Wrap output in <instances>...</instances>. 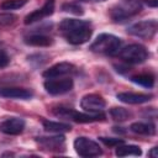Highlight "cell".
Returning a JSON list of instances; mask_svg holds the SVG:
<instances>
[{
	"mask_svg": "<svg viewBox=\"0 0 158 158\" xmlns=\"http://www.w3.org/2000/svg\"><path fill=\"white\" fill-rule=\"evenodd\" d=\"M36 142L41 147L51 152H60V151H64V147H65V137L63 135L41 136L36 138Z\"/></svg>",
	"mask_w": 158,
	"mask_h": 158,
	"instance_id": "obj_11",
	"label": "cell"
},
{
	"mask_svg": "<svg viewBox=\"0 0 158 158\" xmlns=\"http://www.w3.org/2000/svg\"><path fill=\"white\" fill-rule=\"evenodd\" d=\"M28 0H4L0 4L1 10H16L27 4Z\"/></svg>",
	"mask_w": 158,
	"mask_h": 158,
	"instance_id": "obj_22",
	"label": "cell"
},
{
	"mask_svg": "<svg viewBox=\"0 0 158 158\" xmlns=\"http://www.w3.org/2000/svg\"><path fill=\"white\" fill-rule=\"evenodd\" d=\"M131 80L141 86L144 88H153L154 86V81H156V77L152 73H141V74H136L133 77H131Z\"/></svg>",
	"mask_w": 158,
	"mask_h": 158,
	"instance_id": "obj_20",
	"label": "cell"
},
{
	"mask_svg": "<svg viewBox=\"0 0 158 158\" xmlns=\"http://www.w3.org/2000/svg\"><path fill=\"white\" fill-rule=\"evenodd\" d=\"M23 42L33 47H49L53 44V38L42 33H32L23 38Z\"/></svg>",
	"mask_w": 158,
	"mask_h": 158,
	"instance_id": "obj_16",
	"label": "cell"
},
{
	"mask_svg": "<svg viewBox=\"0 0 158 158\" xmlns=\"http://www.w3.org/2000/svg\"><path fill=\"white\" fill-rule=\"evenodd\" d=\"M146 2H147L149 6L156 7V6H157V4H158V0H146Z\"/></svg>",
	"mask_w": 158,
	"mask_h": 158,
	"instance_id": "obj_28",
	"label": "cell"
},
{
	"mask_svg": "<svg viewBox=\"0 0 158 158\" xmlns=\"http://www.w3.org/2000/svg\"><path fill=\"white\" fill-rule=\"evenodd\" d=\"M105 146L107 147H117L118 144L123 143V139L122 138H110V137H100L99 138Z\"/></svg>",
	"mask_w": 158,
	"mask_h": 158,
	"instance_id": "obj_25",
	"label": "cell"
},
{
	"mask_svg": "<svg viewBox=\"0 0 158 158\" xmlns=\"http://www.w3.org/2000/svg\"><path fill=\"white\" fill-rule=\"evenodd\" d=\"M26 122L21 117H10L0 122V132L10 136H17L23 132Z\"/></svg>",
	"mask_w": 158,
	"mask_h": 158,
	"instance_id": "obj_12",
	"label": "cell"
},
{
	"mask_svg": "<svg viewBox=\"0 0 158 158\" xmlns=\"http://www.w3.org/2000/svg\"><path fill=\"white\" fill-rule=\"evenodd\" d=\"M43 128L47 132H54V133H62V132H69L72 130V126L69 123L58 122V121H51V120H43L42 121Z\"/></svg>",
	"mask_w": 158,
	"mask_h": 158,
	"instance_id": "obj_18",
	"label": "cell"
},
{
	"mask_svg": "<svg viewBox=\"0 0 158 158\" xmlns=\"http://www.w3.org/2000/svg\"><path fill=\"white\" fill-rule=\"evenodd\" d=\"M130 130L133 133L143 135V136H153L156 133V126L151 122H133L130 126Z\"/></svg>",
	"mask_w": 158,
	"mask_h": 158,
	"instance_id": "obj_17",
	"label": "cell"
},
{
	"mask_svg": "<svg viewBox=\"0 0 158 158\" xmlns=\"http://www.w3.org/2000/svg\"><path fill=\"white\" fill-rule=\"evenodd\" d=\"M105 106L106 101L99 94H86L80 100V107L88 112H101Z\"/></svg>",
	"mask_w": 158,
	"mask_h": 158,
	"instance_id": "obj_10",
	"label": "cell"
},
{
	"mask_svg": "<svg viewBox=\"0 0 158 158\" xmlns=\"http://www.w3.org/2000/svg\"><path fill=\"white\" fill-rule=\"evenodd\" d=\"M17 21V16L11 12H4L0 14V27H9L15 25Z\"/></svg>",
	"mask_w": 158,
	"mask_h": 158,
	"instance_id": "obj_24",
	"label": "cell"
},
{
	"mask_svg": "<svg viewBox=\"0 0 158 158\" xmlns=\"http://www.w3.org/2000/svg\"><path fill=\"white\" fill-rule=\"evenodd\" d=\"M58 28L65 41L74 46H79L88 42L93 35L91 23L86 20L64 19L59 23Z\"/></svg>",
	"mask_w": 158,
	"mask_h": 158,
	"instance_id": "obj_1",
	"label": "cell"
},
{
	"mask_svg": "<svg viewBox=\"0 0 158 158\" xmlns=\"http://www.w3.org/2000/svg\"><path fill=\"white\" fill-rule=\"evenodd\" d=\"M77 67L69 62H59L53 64L52 67H49L48 69H46L42 75L46 79H51V78H62V77H67L73 73H75Z\"/></svg>",
	"mask_w": 158,
	"mask_h": 158,
	"instance_id": "obj_9",
	"label": "cell"
},
{
	"mask_svg": "<svg viewBox=\"0 0 158 158\" xmlns=\"http://www.w3.org/2000/svg\"><path fill=\"white\" fill-rule=\"evenodd\" d=\"M9 63H10V57H9V54H7L5 51L0 49V68H5Z\"/></svg>",
	"mask_w": 158,
	"mask_h": 158,
	"instance_id": "obj_26",
	"label": "cell"
},
{
	"mask_svg": "<svg viewBox=\"0 0 158 158\" xmlns=\"http://www.w3.org/2000/svg\"><path fill=\"white\" fill-rule=\"evenodd\" d=\"M116 98L125 102V104H130V105H137V104H144L148 102L152 99L151 94H144V93H132V91H123V93H118L116 95Z\"/></svg>",
	"mask_w": 158,
	"mask_h": 158,
	"instance_id": "obj_15",
	"label": "cell"
},
{
	"mask_svg": "<svg viewBox=\"0 0 158 158\" xmlns=\"http://www.w3.org/2000/svg\"><path fill=\"white\" fill-rule=\"evenodd\" d=\"M115 154L117 157H127V156H141L142 151L138 146L135 144H118L115 149Z\"/></svg>",
	"mask_w": 158,
	"mask_h": 158,
	"instance_id": "obj_19",
	"label": "cell"
},
{
	"mask_svg": "<svg viewBox=\"0 0 158 158\" xmlns=\"http://www.w3.org/2000/svg\"><path fill=\"white\" fill-rule=\"evenodd\" d=\"M142 9L141 0H120L110 9L109 15L114 22H122L138 15Z\"/></svg>",
	"mask_w": 158,
	"mask_h": 158,
	"instance_id": "obj_2",
	"label": "cell"
},
{
	"mask_svg": "<svg viewBox=\"0 0 158 158\" xmlns=\"http://www.w3.org/2000/svg\"><path fill=\"white\" fill-rule=\"evenodd\" d=\"M110 116L112 120L115 121H118V122H122V121H126L128 120L131 116H132V112L128 111L127 109L125 107H112L110 110Z\"/></svg>",
	"mask_w": 158,
	"mask_h": 158,
	"instance_id": "obj_21",
	"label": "cell"
},
{
	"mask_svg": "<svg viewBox=\"0 0 158 158\" xmlns=\"http://www.w3.org/2000/svg\"><path fill=\"white\" fill-rule=\"evenodd\" d=\"M46 91L51 95H63L65 93H69L73 86V79L69 77H62V78H51L47 79L43 84Z\"/></svg>",
	"mask_w": 158,
	"mask_h": 158,
	"instance_id": "obj_7",
	"label": "cell"
},
{
	"mask_svg": "<svg viewBox=\"0 0 158 158\" xmlns=\"http://www.w3.org/2000/svg\"><path fill=\"white\" fill-rule=\"evenodd\" d=\"M148 156L152 157V158H157V157H158V147H153V148L148 152Z\"/></svg>",
	"mask_w": 158,
	"mask_h": 158,
	"instance_id": "obj_27",
	"label": "cell"
},
{
	"mask_svg": "<svg viewBox=\"0 0 158 158\" xmlns=\"http://www.w3.org/2000/svg\"><path fill=\"white\" fill-rule=\"evenodd\" d=\"M78 1H81V2H102L106 0H78Z\"/></svg>",
	"mask_w": 158,
	"mask_h": 158,
	"instance_id": "obj_29",
	"label": "cell"
},
{
	"mask_svg": "<svg viewBox=\"0 0 158 158\" xmlns=\"http://www.w3.org/2000/svg\"><path fill=\"white\" fill-rule=\"evenodd\" d=\"M158 30V23L157 20L151 19V20H143L139 22H136L127 28V33L138 38H144V40H151L156 36Z\"/></svg>",
	"mask_w": 158,
	"mask_h": 158,
	"instance_id": "obj_6",
	"label": "cell"
},
{
	"mask_svg": "<svg viewBox=\"0 0 158 158\" xmlns=\"http://www.w3.org/2000/svg\"><path fill=\"white\" fill-rule=\"evenodd\" d=\"M74 149L77 154L84 158H93V157H99L102 154V149L98 142H95L91 138L88 137H77L74 139Z\"/></svg>",
	"mask_w": 158,
	"mask_h": 158,
	"instance_id": "obj_5",
	"label": "cell"
},
{
	"mask_svg": "<svg viewBox=\"0 0 158 158\" xmlns=\"http://www.w3.org/2000/svg\"><path fill=\"white\" fill-rule=\"evenodd\" d=\"M68 120H72V121L78 122V123H90V122L104 121L105 115L102 114V111L101 112H88V111L79 112V111H75V110L72 109Z\"/></svg>",
	"mask_w": 158,
	"mask_h": 158,
	"instance_id": "obj_14",
	"label": "cell"
},
{
	"mask_svg": "<svg viewBox=\"0 0 158 158\" xmlns=\"http://www.w3.org/2000/svg\"><path fill=\"white\" fill-rule=\"evenodd\" d=\"M0 96L6 99L28 100L33 96V93L30 89L20 86H0Z\"/></svg>",
	"mask_w": 158,
	"mask_h": 158,
	"instance_id": "obj_13",
	"label": "cell"
},
{
	"mask_svg": "<svg viewBox=\"0 0 158 158\" xmlns=\"http://www.w3.org/2000/svg\"><path fill=\"white\" fill-rule=\"evenodd\" d=\"M117 56L121 60L128 64H141L146 62V59L149 57L148 49L139 44V43H132L123 48H120L117 52Z\"/></svg>",
	"mask_w": 158,
	"mask_h": 158,
	"instance_id": "obj_4",
	"label": "cell"
},
{
	"mask_svg": "<svg viewBox=\"0 0 158 158\" xmlns=\"http://www.w3.org/2000/svg\"><path fill=\"white\" fill-rule=\"evenodd\" d=\"M54 7H56V1H54V0H46V2H44L40 9L32 11L31 14H28V15L25 17L23 23H25V25H31V23L42 21L43 19L51 16V15L54 12Z\"/></svg>",
	"mask_w": 158,
	"mask_h": 158,
	"instance_id": "obj_8",
	"label": "cell"
},
{
	"mask_svg": "<svg viewBox=\"0 0 158 158\" xmlns=\"http://www.w3.org/2000/svg\"><path fill=\"white\" fill-rule=\"evenodd\" d=\"M121 46H122V41L117 36L111 33H101L94 40L89 49L98 54L114 56V54H117Z\"/></svg>",
	"mask_w": 158,
	"mask_h": 158,
	"instance_id": "obj_3",
	"label": "cell"
},
{
	"mask_svg": "<svg viewBox=\"0 0 158 158\" xmlns=\"http://www.w3.org/2000/svg\"><path fill=\"white\" fill-rule=\"evenodd\" d=\"M62 10L64 12H69L73 15H83L84 10L78 2H64L62 5Z\"/></svg>",
	"mask_w": 158,
	"mask_h": 158,
	"instance_id": "obj_23",
	"label": "cell"
}]
</instances>
